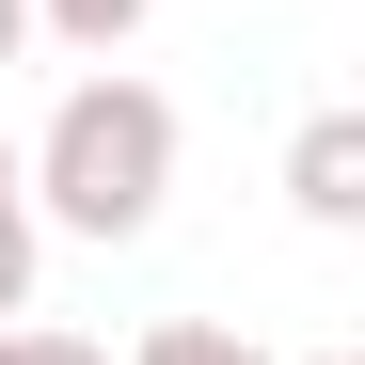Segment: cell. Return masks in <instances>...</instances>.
<instances>
[{
  "mask_svg": "<svg viewBox=\"0 0 365 365\" xmlns=\"http://www.w3.org/2000/svg\"><path fill=\"white\" fill-rule=\"evenodd\" d=\"M16 191H32L48 238H96V255H111V238H159V207H175V96L128 80V64L64 80L48 128L16 143Z\"/></svg>",
  "mask_w": 365,
  "mask_h": 365,
  "instance_id": "6da1fadb",
  "label": "cell"
},
{
  "mask_svg": "<svg viewBox=\"0 0 365 365\" xmlns=\"http://www.w3.org/2000/svg\"><path fill=\"white\" fill-rule=\"evenodd\" d=\"M286 207L318 222V238L365 222V111H302V143H286Z\"/></svg>",
  "mask_w": 365,
  "mask_h": 365,
  "instance_id": "7a4b0ae2",
  "label": "cell"
},
{
  "mask_svg": "<svg viewBox=\"0 0 365 365\" xmlns=\"http://www.w3.org/2000/svg\"><path fill=\"white\" fill-rule=\"evenodd\" d=\"M32 270H48V222L16 191V143H0V318H32Z\"/></svg>",
  "mask_w": 365,
  "mask_h": 365,
  "instance_id": "3957f363",
  "label": "cell"
},
{
  "mask_svg": "<svg viewBox=\"0 0 365 365\" xmlns=\"http://www.w3.org/2000/svg\"><path fill=\"white\" fill-rule=\"evenodd\" d=\"M143 16H159V0H32V32L96 48V64H111V48H143Z\"/></svg>",
  "mask_w": 365,
  "mask_h": 365,
  "instance_id": "277c9868",
  "label": "cell"
},
{
  "mask_svg": "<svg viewBox=\"0 0 365 365\" xmlns=\"http://www.w3.org/2000/svg\"><path fill=\"white\" fill-rule=\"evenodd\" d=\"M128 365H270V349H255V334H222V318H159Z\"/></svg>",
  "mask_w": 365,
  "mask_h": 365,
  "instance_id": "5b68a950",
  "label": "cell"
},
{
  "mask_svg": "<svg viewBox=\"0 0 365 365\" xmlns=\"http://www.w3.org/2000/svg\"><path fill=\"white\" fill-rule=\"evenodd\" d=\"M0 365H111V349L64 334V318H0Z\"/></svg>",
  "mask_w": 365,
  "mask_h": 365,
  "instance_id": "8992f818",
  "label": "cell"
},
{
  "mask_svg": "<svg viewBox=\"0 0 365 365\" xmlns=\"http://www.w3.org/2000/svg\"><path fill=\"white\" fill-rule=\"evenodd\" d=\"M32 64V0H0V80H16Z\"/></svg>",
  "mask_w": 365,
  "mask_h": 365,
  "instance_id": "52a82bcc",
  "label": "cell"
},
{
  "mask_svg": "<svg viewBox=\"0 0 365 365\" xmlns=\"http://www.w3.org/2000/svg\"><path fill=\"white\" fill-rule=\"evenodd\" d=\"M302 365H349V349H302Z\"/></svg>",
  "mask_w": 365,
  "mask_h": 365,
  "instance_id": "ba28073f",
  "label": "cell"
}]
</instances>
